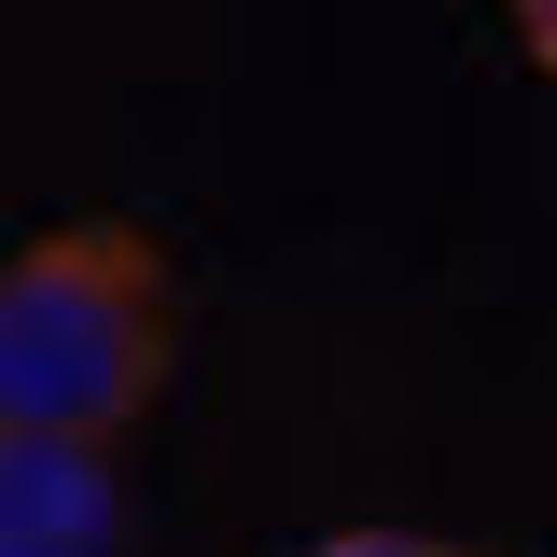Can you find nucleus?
Segmentation results:
<instances>
[{
	"label": "nucleus",
	"instance_id": "nucleus-1",
	"mask_svg": "<svg viewBox=\"0 0 557 557\" xmlns=\"http://www.w3.org/2000/svg\"><path fill=\"white\" fill-rule=\"evenodd\" d=\"M182 362V293L139 223H57L0 251V432L112 446Z\"/></svg>",
	"mask_w": 557,
	"mask_h": 557
},
{
	"label": "nucleus",
	"instance_id": "nucleus-2",
	"mask_svg": "<svg viewBox=\"0 0 557 557\" xmlns=\"http://www.w3.org/2000/svg\"><path fill=\"white\" fill-rule=\"evenodd\" d=\"M0 557H126V474L70 432H0Z\"/></svg>",
	"mask_w": 557,
	"mask_h": 557
},
{
	"label": "nucleus",
	"instance_id": "nucleus-3",
	"mask_svg": "<svg viewBox=\"0 0 557 557\" xmlns=\"http://www.w3.org/2000/svg\"><path fill=\"white\" fill-rule=\"evenodd\" d=\"M307 557H502V544H460V530H335Z\"/></svg>",
	"mask_w": 557,
	"mask_h": 557
},
{
	"label": "nucleus",
	"instance_id": "nucleus-4",
	"mask_svg": "<svg viewBox=\"0 0 557 557\" xmlns=\"http://www.w3.org/2000/svg\"><path fill=\"white\" fill-rule=\"evenodd\" d=\"M516 14V42H530V70H557V0H502Z\"/></svg>",
	"mask_w": 557,
	"mask_h": 557
}]
</instances>
